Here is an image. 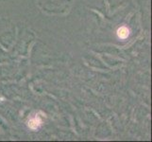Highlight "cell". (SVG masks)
<instances>
[{
	"instance_id": "7a4b0ae2",
	"label": "cell",
	"mask_w": 152,
	"mask_h": 142,
	"mask_svg": "<svg viewBox=\"0 0 152 142\" xmlns=\"http://www.w3.org/2000/svg\"><path fill=\"white\" fill-rule=\"evenodd\" d=\"M42 125V120L39 117H35L28 121V127L32 130H38Z\"/></svg>"
},
{
	"instance_id": "6da1fadb",
	"label": "cell",
	"mask_w": 152,
	"mask_h": 142,
	"mask_svg": "<svg viewBox=\"0 0 152 142\" xmlns=\"http://www.w3.org/2000/svg\"><path fill=\"white\" fill-rule=\"evenodd\" d=\"M116 34H117V37L119 39L125 40L129 36V29L127 27H121L117 29Z\"/></svg>"
}]
</instances>
